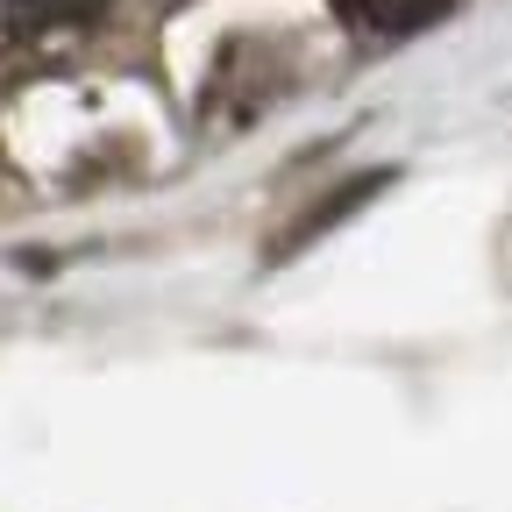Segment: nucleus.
Masks as SVG:
<instances>
[{"label":"nucleus","instance_id":"f257e3e1","mask_svg":"<svg viewBox=\"0 0 512 512\" xmlns=\"http://www.w3.org/2000/svg\"><path fill=\"white\" fill-rule=\"evenodd\" d=\"M456 0H342V15L363 29V36H420L434 29Z\"/></svg>","mask_w":512,"mask_h":512},{"label":"nucleus","instance_id":"f03ea898","mask_svg":"<svg viewBox=\"0 0 512 512\" xmlns=\"http://www.w3.org/2000/svg\"><path fill=\"white\" fill-rule=\"evenodd\" d=\"M100 0H0V29L15 36H43V29H72V22H93Z\"/></svg>","mask_w":512,"mask_h":512},{"label":"nucleus","instance_id":"7ed1b4c3","mask_svg":"<svg viewBox=\"0 0 512 512\" xmlns=\"http://www.w3.org/2000/svg\"><path fill=\"white\" fill-rule=\"evenodd\" d=\"M377 185H384V171H370V178H356V185H342V200H328V207H313V214H306V221H299V228H292V235L278 242V256H292V249H299L306 235H320V228H335L342 214H356V207L370 200V192H377Z\"/></svg>","mask_w":512,"mask_h":512},{"label":"nucleus","instance_id":"20e7f679","mask_svg":"<svg viewBox=\"0 0 512 512\" xmlns=\"http://www.w3.org/2000/svg\"><path fill=\"white\" fill-rule=\"evenodd\" d=\"M164 8H178V0H164Z\"/></svg>","mask_w":512,"mask_h":512}]
</instances>
